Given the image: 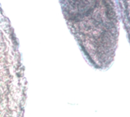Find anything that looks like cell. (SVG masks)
<instances>
[{
	"label": "cell",
	"instance_id": "1",
	"mask_svg": "<svg viewBox=\"0 0 130 117\" xmlns=\"http://www.w3.org/2000/svg\"><path fill=\"white\" fill-rule=\"evenodd\" d=\"M67 27L86 62L105 72L113 64L120 36L117 0H59Z\"/></svg>",
	"mask_w": 130,
	"mask_h": 117
},
{
	"label": "cell",
	"instance_id": "2",
	"mask_svg": "<svg viewBox=\"0 0 130 117\" xmlns=\"http://www.w3.org/2000/svg\"><path fill=\"white\" fill-rule=\"evenodd\" d=\"M120 19L130 45V0H117Z\"/></svg>",
	"mask_w": 130,
	"mask_h": 117
}]
</instances>
